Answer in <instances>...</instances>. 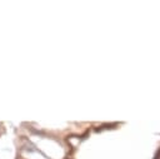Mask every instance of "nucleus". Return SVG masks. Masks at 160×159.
<instances>
[{
    "label": "nucleus",
    "mask_w": 160,
    "mask_h": 159,
    "mask_svg": "<svg viewBox=\"0 0 160 159\" xmlns=\"http://www.w3.org/2000/svg\"><path fill=\"white\" fill-rule=\"evenodd\" d=\"M0 128H1V126H0Z\"/></svg>",
    "instance_id": "2"
},
{
    "label": "nucleus",
    "mask_w": 160,
    "mask_h": 159,
    "mask_svg": "<svg viewBox=\"0 0 160 159\" xmlns=\"http://www.w3.org/2000/svg\"><path fill=\"white\" fill-rule=\"evenodd\" d=\"M25 149H26V150H30V151H34V150H35V145H34V144H31V143H28Z\"/></svg>",
    "instance_id": "1"
}]
</instances>
